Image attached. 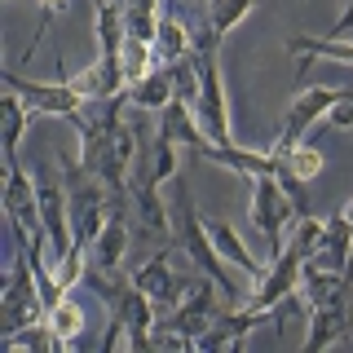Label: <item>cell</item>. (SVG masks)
<instances>
[{
	"label": "cell",
	"mask_w": 353,
	"mask_h": 353,
	"mask_svg": "<svg viewBox=\"0 0 353 353\" xmlns=\"http://www.w3.org/2000/svg\"><path fill=\"white\" fill-rule=\"evenodd\" d=\"M270 314H261V309H234V314H216L212 318V327L203 331V336H199V345L194 349H203V353H225V349H239L243 340L252 336V331H256L261 323Z\"/></svg>",
	"instance_id": "11"
},
{
	"label": "cell",
	"mask_w": 353,
	"mask_h": 353,
	"mask_svg": "<svg viewBox=\"0 0 353 353\" xmlns=\"http://www.w3.org/2000/svg\"><path fill=\"white\" fill-rule=\"evenodd\" d=\"M296 292L305 296V309H349V274L323 270V265L305 261Z\"/></svg>",
	"instance_id": "9"
},
{
	"label": "cell",
	"mask_w": 353,
	"mask_h": 353,
	"mask_svg": "<svg viewBox=\"0 0 353 353\" xmlns=\"http://www.w3.org/2000/svg\"><path fill=\"white\" fill-rule=\"evenodd\" d=\"M80 163L106 185L110 199H124L128 172L137 163V132H132V124L119 119L110 132H88V137H80Z\"/></svg>",
	"instance_id": "2"
},
{
	"label": "cell",
	"mask_w": 353,
	"mask_h": 353,
	"mask_svg": "<svg viewBox=\"0 0 353 353\" xmlns=\"http://www.w3.org/2000/svg\"><path fill=\"white\" fill-rule=\"evenodd\" d=\"M5 88H14L22 102L31 106V115H53V119H66V124H75V115H80L84 106V93H75L71 80H27V75L18 71H5Z\"/></svg>",
	"instance_id": "4"
},
{
	"label": "cell",
	"mask_w": 353,
	"mask_h": 353,
	"mask_svg": "<svg viewBox=\"0 0 353 353\" xmlns=\"http://www.w3.org/2000/svg\"><path fill=\"white\" fill-rule=\"evenodd\" d=\"M301 270L305 261L296 256L292 248H283L279 256H270V265H265V274L256 279V287H252L248 296V309H261V314H274V305L287 301V296L301 287Z\"/></svg>",
	"instance_id": "6"
},
{
	"label": "cell",
	"mask_w": 353,
	"mask_h": 353,
	"mask_svg": "<svg viewBox=\"0 0 353 353\" xmlns=\"http://www.w3.org/2000/svg\"><path fill=\"white\" fill-rule=\"evenodd\" d=\"M208 234H212V243H216V252H221V261H230V265H239L243 274H248L252 283L261 279L265 274V265L252 256L248 248H243V239L234 234V225H230V221H208Z\"/></svg>",
	"instance_id": "18"
},
{
	"label": "cell",
	"mask_w": 353,
	"mask_h": 353,
	"mask_svg": "<svg viewBox=\"0 0 353 353\" xmlns=\"http://www.w3.org/2000/svg\"><path fill=\"white\" fill-rule=\"evenodd\" d=\"M5 212L22 230H40V199H36V176H27L22 163H5Z\"/></svg>",
	"instance_id": "13"
},
{
	"label": "cell",
	"mask_w": 353,
	"mask_h": 353,
	"mask_svg": "<svg viewBox=\"0 0 353 353\" xmlns=\"http://www.w3.org/2000/svg\"><path fill=\"white\" fill-rule=\"evenodd\" d=\"M172 75H168V66H154V71H146L137 84H128V102L137 106V110H163L172 102Z\"/></svg>",
	"instance_id": "21"
},
{
	"label": "cell",
	"mask_w": 353,
	"mask_h": 353,
	"mask_svg": "<svg viewBox=\"0 0 353 353\" xmlns=\"http://www.w3.org/2000/svg\"><path fill=\"white\" fill-rule=\"evenodd\" d=\"M97 5H102V0H93V9H97Z\"/></svg>",
	"instance_id": "28"
},
{
	"label": "cell",
	"mask_w": 353,
	"mask_h": 353,
	"mask_svg": "<svg viewBox=\"0 0 353 353\" xmlns=\"http://www.w3.org/2000/svg\"><path fill=\"white\" fill-rule=\"evenodd\" d=\"M287 49L296 58H331L340 66H353V40H336V36H287Z\"/></svg>",
	"instance_id": "22"
},
{
	"label": "cell",
	"mask_w": 353,
	"mask_h": 353,
	"mask_svg": "<svg viewBox=\"0 0 353 353\" xmlns=\"http://www.w3.org/2000/svg\"><path fill=\"white\" fill-rule=\"evenodd\" d=\"M327 119H331L336 128H353V84L340 88V102L327 110Z\"/></svg>",
	"instance_id": "26"
},
{
	"label": "cell",
	"mask_w": 353,
	"mask_h": 353,
	"mask_svg": "<svg viewBox=\"0 0 353 353\" xmlns=\"http://www.w3.org/2000/svg\"><path fill=\"white\" fill-rule=\"evenodd\" d=\"M36 5H40V22H36V36H31V44H27V53H22V58H31V53H36L40 36L49 31V22H53V18H62L66 9H71V0H36Z\"/></svg>",
	"instance_id": "25"
},
{
	"label": "cell",
	"mask_w": 353,
	"mask_h": 353,
	"mask_svg": "<svg viewBox=\"0 0 353 353\" xmlns=\"http://www.w3.org/2000/svg\"><path fill=\"white\" fill-rule=\"evenodd\" d=\"M128 216H124V199H110V216H106V225H102V234L93 239V248H88V261L97 265V270H106V274H115L119 270V261H124V252H128Z\"/></svg>",
	"instance_id": "14"
},
{
	"label": "cell",
	"mask_w": 353,
	"mask_h": 353,
	"mask_svg": "<svg viewBox=\"0 0 353 353\" xmlns=\"http://www.w3.org/2000/svg\"><path fill=\"white\" fill-rule=\"evenodd\" d=\"M199 159L216 163V168H230L239 176H274L279 172V163H274L270 150H248V146H239V141H208V146L199 150Z\"/></svg>",
	"instance_id": "12"
},
{
	"label": "cell",
	"mask_w": 353,
	"mask_h": 353,
	"mask_svg": "<svg viewBox=\"0 0 353 353\" xmlns=\"http://www.w3.org/2000/svg\"><path fill=\"white\" fill-rule=\"evenodd\" d=\"M345 212H349V221H353V199H349V203H345Z\"/></svg>",
	"instance_id": "27"
},
{
	"label": "cell",
	"mask_w": 353,
	"mask_h": 353,
	"mask_svg": "<svg viewBox=\"0 0 353 353\" xmlns=\"http://www.w3.org/2000/svg\"><path fill=\"white\" fill-rule=\"evenodd\" d=\"M314 265L349 274V265H353V221H349L345 208L323 221V243H318V252H314Z\"/></svg>",
	"instance_id": "15"
},
{
	"label": "cell",
	"mask_w": 353,
	"mask_h": 353,
	"mask_svg": "<svg viewBox=\"0 0 353 353\" xmlns=\"http://www.w3.org/2000/svg\"><path fill=\"white\" fill-rule=\"evenodd\" d=\"M132 287H141V292L154 301V309H176L185 301V292H190V279L172 274V252L159 248L146 265L132 270Z\"/></svg>",
	"instance_id": "7"
},
{
	"label": "cell",
	"mask_w": 353,
	"mask_h": 353,
	"mask_svg": "<svg viewBox=\"0 0 353 353\" xmlns=\"http://www.w3.org/2000/svg\"><path fill=\"white\" fill-rule=\"evenodd\" d=\"M49 314L36 287V270L27 261V248L14 239V261H9V279L0 287V336H14L27 323H40Z\"/></svg>",
	"instance_id": "3"
},
{
	"label": "cell",
	"mask_w": 353,
	"mask_h": 353,
	"mask_svg": "<svg viewBox=\"0 0 353 353\" xmlns=\"http://www.w3.org/2000/svg\"><path fill=\"white\" fill-rule=\"evenodd\" d=\"M27 124H31V106L22 102V97L9 88V97L0 102V128H5V163H18V146H22V137H27Z\"/></svg>",
	"instance_id": "20"
},
{
	"label": "cell",
	"mask_w": 353,
	"mask_h": 353,
	"mask_svg": "<svg viewBox=\"0 0 353 353\" xmlns=\"http://www.w3.org/2000/svg\"><path fill=\"white\" fill-rule=\"evenodd\" d=\"M349 309H309V331H305V353L314 349H327V345H340L349 340Z\"/></svg>",
	"instance_id": "16"
},
{
	"label": "cell",
	"mask_w": 353,
	"mask_h": 353,
	"mask_svg": "<svg viewBox=\"0 0 353 353\" xmlns=\"http://www.w3.org/2000/svg\"><path fill=\"white\" fill-rule=\"evenodd\" d=\"M274 163H279V172H292V176H305V181H314V176H323L327 159L318 146H305V141H292V146H283V141H274L270 146ZM274 172V176H279Z\"/></svg>",
	"instance_id": "17"
},
{
	"label": "cell",
	"mask_w": 353,
	"mask_h": 353,
	"mask_svg": "<svg viewBox=\"0 0 353 353\" xmlns=\"http://www.w3.org/2000/svg\"><path fill=\"white\" fill-rule=\"evenodd\" d=\"M159 22H163L159 0H128V5H124V31H128L132 40L154 44V36H159Z\"/></svg>",
	"instance_id": "23"
},
{
	"label": "cell",
	"mask_w": 353,
	"mask_h": 353,
	"mask_svg": "<svg viewBox=\"0 0 353 353\" xmlns=\"http://www.w3.org/2000/svg\"><path fill=\"white\" fill-rule=\"evenodd\" d=\"M172 225H176V243L185 248L190 265L203 274V279L216 283V296L225 305H239V287H234V279H230L225 261H221L216 243H212V234H208V221L199 216V208H194L190 190H185V176L181 172H176V216H172Z\"/></svg>",
	"instance_id": "1"
},
{
	"label": "cell",
	"mask_w": 353,
	"mask_h": 353,
	"mask_svg": "<svg viewBox=\"0 0 353 353\" xmlns=\"http://www.w3.org/2000/svg\"><path fill=\"white\" fill-rule=\"evenodd\" d=\"M336 102H340V88H331V84H314V88H305V93H296L292 106L283 110L279 141H283V146H292V141H305V132L314 128Z\"/></svg>",
	"instance_id": "8"
},
{
	"label": "cell",
	"mask_w": 353,
	"mask_h": 353,
	"mask_svg": "<svg viewBox=\"0 0 353 353\" xmlns=\"http://www.w3.org/2000/svg\"><path fill=\"white\" fill-rule=\"evenodd\" d=\"M44 318H49L53 336L62 340V349H75V345L84 340V331H88V314H84V305L75 301L71 292H66V296H62V301L53 305V309H49Z\"/></svg>",
	"instance_id": "19"
},
{
	"label": "cell",
	"mask_w": 353,
	"mask_h": 353,
	"mask_svg": "<svg viewBox=\"0 0 353 353\" xmlns=\"http://www.w3.org/2000/svg\"><path fill=\"white\" fill-rule=\"evenodd\" d=\"M292 225H296V230H292V239H287V248H292L301 261H314L318 243H323V221H318L314 212H305V216H296Z\"/></svg>",
	"instance_id": "24"
},
{
	"label": "cell",
	"mask_w": 353,
	"mask_h": 353,
	"mask_svg": "<svg viewBox=\"0 0 353 353\" xmlns=\"http://www.w3.org/2000/svg\"><path fill=\"white\" fill-rule=\"evenodd\" d=\"M252 221H256V230L265 234V243H270V256H279L287 248L283 225L296 221V208H292V199H287V190L279 185V176H252Z\"/></svg>",
	"instance_id": "5"
},
{
	"label": "cell",
	"mask_w": 353,
	"mask_h": 353,
	"mask_svg": "<svg viewBox=\"0 0 353 353\" xmlns=\"http://www.w3.org/2000/svg\"><path fill=\"white\" fill-rule=\"evenodd\" d=\"M212 279L208 283H190V292H185V301L168 309V323L181 331L190 345H199V336H203L208 327H212V318H216V296H212Z\"/></svg>",
	"instance_id": "10"
}]
</instances>
